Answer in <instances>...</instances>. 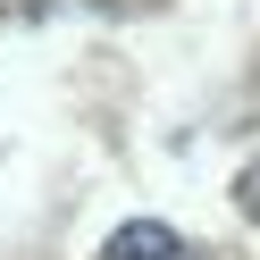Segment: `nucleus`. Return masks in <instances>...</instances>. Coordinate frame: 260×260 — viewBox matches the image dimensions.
I'll return each mask as SVG.
<instances>
[{"label":"nucleus","instance_id":"nucleus-1","mask_svg":"<svg viewBox=\"0 0 260 260\" xmlns=\"http://www.w3.org/2000/svg\"><path fill=\"white\" fill-rule=\"evenodd\" d=\"M101 260H185V243H176V226L135 218V226H118V235H109V252H101Z\"/></svg>","mask_w":260,"mask_h":260}]
</instances>
